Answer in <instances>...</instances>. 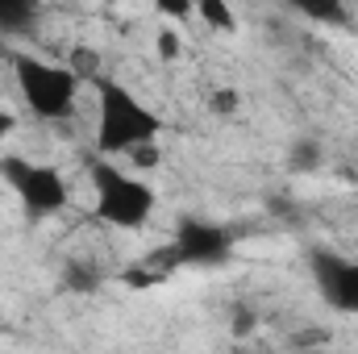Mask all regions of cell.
<instances>
[{
	"label": "cell",
	"mask_w": 358,
	"mask_h": 354,
	"mask_svg": "<svg viewBox=\"0 0 358 354\" xmlns=\"http://www.w3.org/2000/svg\"><path fill=\"white\" fill-rule=\"evenodd\" d=\"M8 134H13V117H8V113H4V108H0V142H4V138H8Z\"/></svg>",
	"instance_id": "cell-16"
},
{
	"label": "cell",
	"mask_w": 358,
	"mask_h": 354,
	"mask_svg": "<svg viewBox=\"0 0 358 354\" xmlns=\"http://www.w3.org/2000/svg\"><path fill=\"white\" fill-rule=\"evenodd\" d=\"M134 163H138V167H159V146H155V142L134 146Z\"/></svg>",
	"instance_id": "cell-13"
},
{
	"label": "cell",
	"mask_w": 358,
	"mask_h": 354,
	"mask_svg": "<svg viewBox=\"0 0 358 354\" xmlns=\"http://www.w3.org/2000/svg\"><path fill=\"white\" fill-rule=\"evenodd\" d=\"M317 163H321V150H317V146H308V142H300V146H296L292 167H317Z\"/></svg>",
	"instance_id": "cell-14"
},
{
	"label": "cell",
	"mask_w": 358,
	"mask_h": 354,
	"mask_svg": "<svg viewBox=\"0 0 358 354\" xmlns=\"http://www.w3.org/2000/svg\"><path fill=\"white\" fill-rule=\"evenodd\" d=\"M159 55H163V59H179V38L171 34V29L159 34Z\"/></svg>",
	"instance_id": "cell-15"
},
{
	"label": "cell",
	"mask_w": 358,
	"mask_h": 354,
	"mask_svg": "<svg viewBox=\"0 0 358 354\" xmlns=\"http://www.w3.org/2000/svg\"><path fill=\"white\" fill-rule=\"evenodd\" d=\"M208 104H213V113H225V117H229V113L238 108V92H229V88H217L213 96H208Z\"/></svg>",
	"instance_id": "cell-11"
},
{
	"label": "cell",
	"mask_w": 358,
	"mask_h": 354,
	"mask_svg": "<svg viewBox=\"0 0 358 354\" xmlns=\"http://www.w3.org/2000/svg\"><path fill=\"white\" fill-rule=\"evenodd\" d=\"M296 13L313 17V21H325V25H338L342 13H346V0H287Z\"/></svg>",
	"instance_id": "cell-8"
},
{
	"label": "cell",
	"mask_w": 358,
	"mask_h": 354,
	"mask_svg": "<svg viewBox=\"0 0 358 354\" xmlns=\"http://www.w3.org/2000/svg\"><path fill=\"white\" fill-rule=\"evenodd\" d=\"M155 8H159V13H167V17H179V21H183V17L196 8V0H155Z\"/></svg>",
	"instance_id": "cell-12"
},
{
	"label": "cell",
	"mask_w": 358,
	"mask_h": 354,
	"mask_svg": "<svg viewBox=\"0 0 358 354\" xmlns=\"http://www.w3.org/2000/svg\"><path fill=\"white\" fill-rule=\"evenodd\" d=\"M313 279H317L329 309L358 313V263L342 259V255H329V250H317L313 255Z\"/></svg>",
	"instance_id": "cell-5"
},
{
	"label": "cell",
	"mask_w": 358,
	"mask_h": 354,
	"mask_svg": "<svg viewBox=\"0 0 358 354\" xmlns=\"http://www.w3.org/2000/svg\"><path fill=\"white\" fill-rule=\"evenodd\" d=\"M92 187H96V217L117 229H138L155 213V192L113 163L92 167Z\"/></svg>",
	"instance_id": "cell-3"
},
{
	"label": "cell",
	"mask_w": 358,
	"mask_h": 354,
	"mask_svg": "<svg viewBox=\"0 0 358 354\" xmlns=\"http://www.w3.org/2000/svg\"><path fill=\"white\" fill-rule=\"evenodd\" d=\"M196 13L213 25V29H234V13H229V4L225 0H196Z\"/></svg>",
	"instance_id": "cell-9"
},
{
	"label": "cell",
	"mask_w": 358,
	"mask_h": 354,
	"mask_svg": "<svg viewBox=\"0 0 358 354\" xmlns=\"http://www.w3.org/2000/svg\"><path fill=\"white\" fill-rule=\"evenodd\" d=\"M176 263H192V267H208V263H225L229 259V234L213 221H179L176 234V250H171Z\"/></svg>",
	"instance_id": "cell-6"
},
{
	"label": "cell",
	"mask_w": 358,
	"mask_h": 354,
	"mask_svg": "<svg viewBox=\"0 0 358 354\" xmlns=\"http://www.w3.org/2000/svg\"><path fill=\"white\" fill-rule=\"evenodd\" d=\"M71 71H76L80 80H88V76H96V55H92L88 46H80V50L71 55Z\"/></svg>",
	"instance_id": "cell-10"
},
{
	"label": "cell",
	"mask_w": 358,
	"mask_h": 354,
	"mask_svg": "<svg viewBox=\"0 0 358 354\" xmlns=\"http://www.w3.org/2000/svg\"><path fill=\"white\" fill-rule=\"evenodd\" d=\"M38 21V0H0V34H21Z\"/></svg>",
	"instance_id": "cell-7"
},
{
	"label": "cell",
	"mask_w": 358,
	"mask_h": 354,
	"mask_svg": "<svg viewBox=\"0 0 358 354\" xmlns=\"http://www.w3.org/2000/svg\"><path fill=\"white\" fill-rule=\"evenodd\" d=\"M13 71H17V88L25 96V104H29L38 117H46V121L71 117L76 92H80V76H76L71 67H55V63L17 55V59H13Z\"/></svg>",
	"instance_id": "cell-2"
},
{
	"label": "cell",
	"mask_w": 358,
	"mask_h": 354,
	"mask_svg": "<svg viewBox=\"0 0 358 354\" xmlns=\"http://www.w3.org/2000/svg\"><path fill=\"white\" fill-rule=\"evenodd\" d=\"M0 176L8 179V187L21 196L25 213L29 217H50L67 204V179L59 176L55 167H42V163H25L17 155H4L0 159Z\"/></svg>",
	"instance_id": "cell-4"
},
{
	"label": "cell",
	"mask_w": 358,
	"mask_h": 354,
	"mask_svg": "<svg viewBox=\"0 0 358 354\" xmlns=\"http://www.w3.org/2000/svg\"><path fill=\"white\" fill-rule=\"evenodd\" d=\"M159 134V117L121 84H100L96 96V146L100 155H121L134 150L142 142H155Z\"/></svg>",
	"instance_id": "cell-1"
}]
</instances>
